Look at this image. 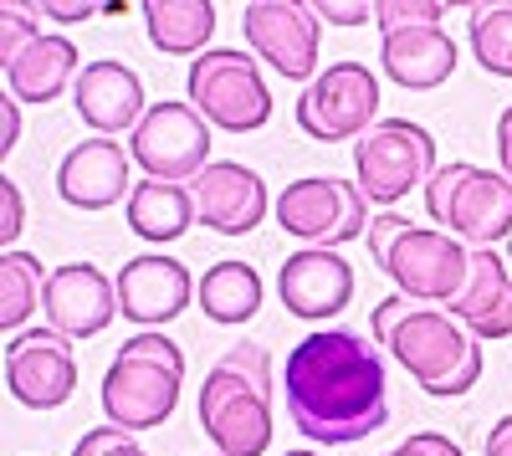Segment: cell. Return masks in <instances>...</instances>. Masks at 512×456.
Segmentation results:
<instances>
[{"mask_svg":"<svg viewBox=\"0 0 512 456\" xmlns=\"http://www.w3.org/2000/svg\"><path fill=\"white\" fill-rule=\"evenodd\" d=\"M6 385L21 405L31 410H57L77 390V359L72 339H62L57 328H26L6 349Z\"/></svg>","mask_w":512,"mask_h":456,"instance_id":"4fadbf2b","label":"cell"},{"mask_svg":"<svg viewBox=\"0 0 512 456\" xmlns=\"http://www.w3.org/2000/svg\"><path fill=\"white\" fill-rule=\"evenodd\" d=\"M441 0H379L374 6V21L384 36L395 31H415V26H441Z\"/></svg>","mask_w":512,"mask_h":456,"instance_id":"f1b7e54d","label":"cell"},{"mask_svg":"<svg viewBox=\"0 0 512 456\" xmlns=\"http://www.w3.org/2000/svg\"><path fill=\"white\" fill-rule=\"evenodd\" d=\"M287 456H318V451H287Z\"/></svg>","mask_w":512,"mask_h":456,"instance_id":"74e56055","label":"cell"},{"mask_svg":"<svg viewBox=\"0 0 512 456\" xmlns=\"http://www.w3.org/2000/svg\"><path fill=\"white\" fill-rule=\"evenodd\" d=\"M369 257L384 277H395L405 298L420 303H456L466 277H472V246H461L446 231L410 226L405 216L384 211L369 221Z\"/></svg>","mask_w":512,"mask_h":456,"instance_id":"277c9868","label":"cell"},{"mask_svg":"<svg viewBox=\"0 0 512 456\" xmlns=\"http://www.w3.org/2000/svg\"><path fill=\"white\" fill-rule=\"evenodd\" d=\"M277 226L308 246H333L359 241L369 236V200L354 180H333V175H308V180H292L277 195Z\"/></svg>","mask_w":512,"mask_h":456,"instance_id":"9c48e42d","label":"cell"},{"mask_svg":"<svg viewBox=\"0 0 512 456\" xmlns=\"http://www.w3.org/2000/svg\"><path fill=\"white\" fill-rule=\"evenodd\" d=\"M41 313L62 339H98L118 313V282H108L93 262H67L47 277Z\"/></svg>","mask_w":512,"mask_h":456,"instance_id":"9a60e30c","label":"cell"},{"mask_svg":"<svg viewBox=\"0 0 512 456\" xmlns=\"http://www.w3.org/2000/svg\"><path fill=\"white\" fill-rule=\"evenodd\" d=\"M313 16H323V21H333V26H369L374 6H349V0H318Z\"/></svg>","mask_w":512,"mask_h":456,"instance_id":"d6a6232c","label":"cell"},{"mask_svg":"<svg viewBox=\"0 0 512 456\" xmlns=\"http://www.w3.org/2000/svg\"><path fill=\"white\" fill-rule=\"evenodd\" d=\"M472 52H477L482 72L512 77V0L472 6Z\"/></svg>","mask_w":512,"mask_h":456,"instance_id":"4316f807","label":"cell"},{"mask_svg":"<svg viewBox=\"0 0 512 456\" xmlns=\"http://www.w3.org/2000/svg\"><path fill=\"white\" fill-rule=\"evenodd\" d=\"M497 164L512 180V108H502V118H497Z\"/></svg>","mask_w":512,"mask_h":456,"instance_id":"d590c367","label":"cell"},{"mask_svg":"<svg viewBox=\"0 0 512 456\" xmlns=\"http://www.w3.org/2000/svg\"><path fill=\"white\" fill-rule=\"evenodd\" d=\"M195 303L210 323H246L262 313V277L251 262H216L200 277Z\"/></svg>","mask_w":512,"mask_h":456,"instance_id":"d4e9b609","label":"cell"},{"mask_svg":"<svg viewBox=\"0 0 512 456\" xmlns=\"http://www.w3.org/2000/svg\"><path fill=\"white\" fill-rule=\"evenodd\" d=\"M185 88H190V108L216 129L251 134L272 118V93L262 82V67L236 47H210L205 57H195L185 72Z\"/></svg>","mask_w":512,"mask_h":456,"instance_id":"52a82bcc","label":"cell"},{"mask_svg":"<svg viewBox=\"0 0 512 456\" xmlns=\"http://www.w3.org/2000/svg\"><path fill=\"white\" fill-rule=\"evenodd\" d=\"M425 216L446 226V236H456L472 252L477 246H497L502 236H512V180L497 170H482V164L451 159L425 185Z\"/></svg>","mask_w":512,"mask_h":456,"instance_id":"8992f818","label":"cell"},{"mask_svg":"<svg viewBox=\"0 0 512 456\" xmlns=\"http://www.w3.org/2000/svg\"><path fill=\"white\" fill-rule=\"evenodd\" d=\"M287 416L308 441L354 446L390 421L379 349L354 328H318L287 354Z\"/></svg>","mask_w":512,"mask_h":456,"instance_id":"6da1fadb","label":"cell"},{"mask_svg":"<svg viewBox=\"0 0 512 456\" xmlns=\"http://www.w3.org/2000/svg\"><path fill=\"white\" fill-rule=\"evenodd\" d=\"M451 318L477 339L512 334V272L497 257V246H477L472 252V277H466L461 298L451 303Z\"/></svg>","mask_w":512,"mask_h":456,"instance_id":"ffe728a7","label":"cell"},{"mask_svg":"<svg viewBox=\"0 0 512 456\" xmlns=\"http://www.w3.org/2000/svg\"><path fill=\"white\" fill-rule=\"evenodd\" d=\"M57 195L77 211H108V205L128 200V154L113 139H82L62 154L57 164Z\"/></svg>","mask_w":512,"mask_h":456,"instance_id":"ac0fdd59","label":"cell"},{"mask_svg":"<svg viewBox=\"0 0 512 456\" xmlns=\"http://www.w3.org/2000/svg\"><path fill=\"white\" fill-rule=\"evenodd\" d=\"M241 31L246 47L262 57L272 72H282L287 82H313L318 77V16L303 0H251L241 11Z\"/></svg>","mask_w":512,"mask_h":456,"instance_id":"7c38bea8","label":"cell"},{"mask_svg":"<svg viewBox=\"0 0 512 456\" xmlns=\"http://www.w3.org/2000/svg\"><path fill=\"white\" fill-rule=\"evenodd\" d=\"M374 113H379V77L364 62H333L297 98V129L318 144H338V139L359 144L379 123Z\"/></svg>","mask_w":512,"mask_h":456,"instance_id":"8fae6325","label":"cell"},{"mask_svg":"<svg viewBox=\"0 0 512 456\" xmlns=\"http://www.w3.org/2000/svg\"><path fill=\"white\" fill-rule=\"evenodd\" d=\"M123 216H128V231L144 241H180L190 231V221H200L195 195L185 185H164V180L134 185V195L123 200Z\"/></svg>","mask_w":512,"mask_h":456,"instance_id":"603a6c76","label":"cell"},{"mask_svg":"<svg viewBox=\"0 0 512 456\" xmlns=\"http://www.w3.org/2000/svg\"><path fill=\"white\" fill-rule=\"evenodd\" d=\"M72 456H144V446L134 441V431H123V426H98V431H82Z\"/></svg>","mask_w":512,"mask_h":456,"instance_id":"f546056e","label":"cell"},{"mask_svg":"<svg viewBox=\"0 0 512 456\" xmlns=\"http://www.w3.org/2000/svg\"><path fill=\"white\" fill-rule=\"evenodd\" d=\"M185 385V354L164 334H134L103 375V410L108 426L154 431L175 416V400Z\"/></svg>","mask_w":512,"mask_h":456,"instance_id":"5b68a950","label":"cell"},{"mask_svg":"<svg viewBox=\"0 0 512 456\" xmlns=\"http://www.w3.org/2000/svg\"><path fill=\"white\" fill-rule=\"evenodd\" d=\"M277 298L292 318L303 323H328L338 318L349 303H354V267L338 257V252H323V246H303L292 252L277 272Z\"/></svg>","mask_w":512,"mask_h":456,"instance_id":"5bb4252c","label":"cell"},{"mask_svg":"<svg viewBox=\"0 0 512 456\" xmlns=\"http://www.w3.org/2000/svg\"><path fill=\"white\" fill-rule=\"evenodd\" d=\"M47 277L41 272V257L31 252H11L0 257V328H21L41 303H47Z\"/></svg>","mask_w":512,"mask_h":456,"instance_id":"484cf974","label":"cell"},{"mask_svg":"<svg viewBox=\"0 0 512 456\" xmlns=\"http://www.w3.org/2000/svg\"><path fill=\"white\" fill-rule=\"evenodd\" d=\"M200 426L221 456L272 446V359L262 344H231L200 385Z\"/></svg>","mask_w":512,"mask_h":456,"instance_id":"3957f363","label":"cell"},{"mask_svg":"<svg viewBox=\"0 0 512 456\" xmlns=\"http://www.w3.org/2000/svg\"><path fill=\"white\" fill-rule=\"evenodd\" d=\"M436 175V139L410 118H379L354 144V185L374 205H395Z\"/></svg>","mask_w":512,"mask_h":456,"instance_id":"ba28073f","label":"cell"},{"mask_svg":"<svg viewBox=\"0 0 512 456\" xmlns=\"http://www.w3.org/2000/svg\"><path fill=\"white\" fill-rule=\"evenodd\" d=\"M190 195H195L200 226H210L216 236H251L267 221V185H262V175L236 159H216L190 185Z\"/></svg>","mask_w":512,"mask_h":456,"instance_id":"2e32d148","label":"cell"},{"mask_svg":"<svg viewBox=\"0 0 512 456\" xmlns=\"http://www.w3.org/2000/svg\"><path fill=\"white\" fill-rule=\"evenodd\" d=\"M128 159L139 164L149 180H164V185H195L210 164V123L190 108V103H175L164 98L144 113V123L128 134Z\"/></svg>","mask_w":512,"mask_h":456,"instance_id":"30bf717a","label":"cell"},{"mask_svg":"<svg viewBox=\"0 0 512 456\" xmlns=\"http://www.w3.org/2000/svg\"><path fill=\"white\" fill-rule=\"evenodd\" d=\"M144 26L164 57H205V41L216 31V6L210 0H149Z\"/></svg>","mask_w":512,"mask_h":456,"instance_id":"cb8c5ba5","label":"cell"},{"mask_svg":"<svg viewBox=\"0 0 512 456\" xmlns=\"http://www.w3.org/2000/svg\"><path fill=\"white\" fill-rule=\"evenodd\" d=\"M16 134H21V108L16 98H0V154L16 149Z\"/></svg>","mask_w":512,"mask_h":456,"instance_id":"836d02e7","label":"cell"},{"mask_svg":"<svg viewBox=\"0 0 512 456\" xmlns=\"http://www.w3.org/2000/svg\"><path fill=\"white\" fill-rule=\"evenodd\" d=\"M487 456H512V416H502L487 436Z\"/></svg>","mask_w":512,"mask_h":456,"instance_id":"8d00e7d4","label":"cell"},{"mask_svg":"<svg viewBox=\"0 0 512 456\" xmlns=\"http://www.w3.org/2000/svg\"><path fill=\"white\" fill-rule=\"evenodd\" d=\"M379 67L390 82L410 93H431L456 72V41L441 26H415V31H395L379 47Z\"/></svg>","mask_w":512,"mask_h":456,"instance_id":"44dd1931","label":"cell"},{"mask_svg":"<svg viewBox=\"0 0 512 456\" xmlns=\"http://www.w3.org/2000/svg\"><path fill=\"white\" fill-rule=\"evenodd\" d=\"M72 103L82 113V123H93L98 134H134L139 123H144V82L134 67H123V62H88L77 77V88H72Z\"/></svg>","mask_w":512,"mask_h":456,"instance_id":"d6986e66","label":"cell"},{"mask_svg":"<svg viewBox=\"0 0 512 456\" xmlns=\"http://www.w3.org/2000/svg\"><path fill=\"white\" fill-rule=\"evenodd\" d=\"M369 328H374V344L390 349V359L431 400H456L482 380L477 334H466L441 308H415L410 298H384L374 308Z\"/></svg>","mask_w":512,"mask_h":456,"instance_id":"7a4b0ae2","label":"cell"},{"mask_svg":"<svg viewBox=\"0 0 512 456\" xmlns=\"http://www.w3.org/2000/svg\"><path fill=\"white\" fill-rule=\"evenodd\" d=\"M384 456H466V451L451 436H441V431H420V436L400 441L395 451H384Z\"/></svg>","mask_w":512,"mask_h":456,"instance_id":"4dcf8cb0","label":"cell"},{"mask_svg":"<svg viewBox=\"0 0 512 456\" xmlns=\"http://www.w3.org/2000/svg\"><path fill=\"white\" fill-rule=\"evenodd\" d=\"M113 282H118V313L144 328L180 318L195 303V287H200V282H190V272L175 257H134V262H123V272Z\"/></svg>","mask_w":512,"mask_h":456,"instance_id":"e0dca14e","label":"cell"},{"mask_svg":"<svg viewBox=\"0 0 512 456\" xmlns=\"http://www.w3.org/2000/svg\"><path fill=\"white\" fill-rule=\"evenodd\" d=\"M41 41V31H36V21H31V11L26 6H16V0H6L0 6V67H16L31 47Z\"/></svg>","mask_w":512,"mask_h":456,"instance_id":"83f0119b","label":"cell"},{"mask_svg":"<svg viewBox=\"0 0 512 456\" xmlns=\"http://www.w3.org/2000/svg\"><path fill=\"white\" fill-rule=\"evenodd\" d=\"M103 6H62V0H41V16H52V21H88V16H98Z\"/></svg>","mask_w":512,"mask_h":456,"instance_id":"e575fe53","label":"cell"},{"mask_svg":"<svg viewBox=\"0 0 512 456\" xmlns=\"http://www.w3.org/2000/svg\"><path fill=\"white\" fill-rule=\"evenodd\" d=\"M77 77H82L77 47L67 36H52V31H41L36 47L6 72L16 103H57L67 88H77Z\"/></svg>","mask_w":512,"mask_h":456,"instance_id":"7402d4cb","label":"cell"},{"mask_svg":"<svg viewBox=\"0 0 512 456\" xmlns=\"http://www.w3.org/2000/svg\"><path fill=\"white\" fill-rule=\"evenodd\" d=\"M21 221H26V205H21L16 180H0V241H6V246L21 236Z\"/></svg>","mask_w":512,"mask_h":456,"instance_id":"1f68e13d","label":"cell"}]
</instances>
